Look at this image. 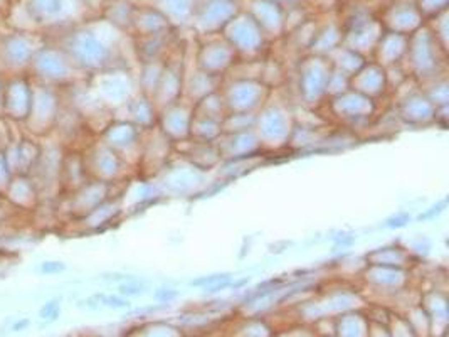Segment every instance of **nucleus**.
Instances as JSON below:
<instances>
[{
    "label": "nucleus",
    "instance_id": "1",
    "mask_svg": "<svg viewBox=\"0 0 449 337\" xmlns=\"http://www.w3.org/2000/svg\"><path fill=\"white\" fill-rule=\"evenodd\" d=\"M34 94V84L25 74H14L4 83L0 110L2 117L14 122H25L30 112Z\"/></svg>",
    "mask_w": 449,
    "mask_h": 337
},
{
    "label": "nucleus",
    "instance_id": "2",
    "mask_svg": "<svg viewBox=\"0 0 449 337\" xmlns=\"http://www.w3.org/2000/svg\"><path fill=\"white\" fill-rule=\"evenodd\" d=\"M50 88L52 86L44 83L40 86H34L32 105H30L29 117L25 120V125L30 132L42 133L54 123L55 115H58V98Z\"/></svg>",
    "mask_w": 449,
    "mask_h": 337
},
{
    "label": "nucleus",
    "instance_id": "3",
    "mask_svg": "<svg viewBox=\"0 0 449 337\" xmlns=\"http://www.w3.org/2000/svg\"><path fill=\"white\" fill-rule=\"evenodd\" d=\"M5 155L14 175H29L40 155V147L32 140H14L5 149Z\"/></svg>",
    "mask_w": 449,
    "mask_h": 337
},
{
    "label": "nucleus",
    "instance_id": "4",
    "mask_svg": "<svg viewBox=\"0 0 449 337\" xmlns=\"http://www.w3.org/2000/svg\"><path fill=\"white\" fill-rule=\"evenodd\" d=\"M30 66H32L35 71L34 76L40 79L44 84L59 83L69 78L66 59L55 56V54L50 51L39 53L37 56L30 61Z\"/></svg>",
    "mask_w": 449,
    "mask_h": 337
},
{
    "label": "nucleus",
    "instance_id": "5",
    "mask_svg": "<svg viewBox=\"0 0 449 337\" xmlns=\"http://www.w3.org/2000/svg\"><path fill=\"white\" fill-rule=\"evenodd\" d=\"M5 196L9 201L17 208H30L37 196V189H35L34 180L29 175H14V179L10 180V184L5 189Z\"/></svg>",
    "mask_w": 449,
    "mask_h": 337
},
{
    "label": "nucleus",
    "instance_id": "6",
    "mask_svg": "<svg viewBox=\"0 0 449 337\" xmlns=\"http://www.w3.org/2000/svg\"><path fill=\"white\" fill-rule=\"evenodd\" d=\"M145 290H146V285L140 283L138 278L123 281V283L118 285V295L121 297H136V295L145 294Z\"/></svg>",
    "mask_w": 449,
    "mask_h": 337
},
{
    "label": "nucleus",
    "instance_id": "7",
    "mask_svg": "<svg viewBox=\"0 0 449 337\" xmlns=\"http://www.w3.org/2000/svg\"><path fill=\"white\" fill-rule=\"evenodd\" d=\"M12 179H14V172L9 165L5 150L0 149V192H5V189H7V185L10 184Z\"/></svg>",
    "mask_w": 449,
    "mask_h": 337
},
{
    "label": "nucleus",
    "instance_id": "8",
    "mask_svg": "<svg viewBox=\"0 0 449 337\" xmlns=\"http://www.w3.org/2000/svg\"><path fill=\"white\" fill-rule=\"evenodd\" d=\"M61 314V300L59 299H52V300H47L45 304L40 307L39 310V317L42 320H55Z\"/></svg>",
    "mask_w": 449,
    "mask_h": 337
},
{
    "label": "nucleus",
    "instance_id": "9",
    "mask_svg": "<svg viewBox=\"0 0 449 337\" xmlns=\"http://www.w3.org/2000/svg\"><path fill=\"white\" fill-rule=\"evenodd\" d=\"M96 297H98L101 305H106V307H109V309H128V307H130V302L126 299H123L121 295L96 294Z\"/></svg>",
    "mask_w": 449,
    "mask_h": 337
},
{
    "label": "nucleus",
    "instance_id": "10",
    "mask_svg": "<svg viewBox=\"0 0 449 337\" xmlns=\"http://www.w3.org/2000/svg\"><path fill=\"white\" fill-rule=\"evenodd\" d=\"M64 270H66V265L58 260L42 261V263H39L37 268H35V271L40 275H58V273H63Z\"/></svg>",
    "mask_w": 449,
    "mask_h": 337
},
{
    "label": "nucleus",
    "instance_id": "11",
    "mask_svg": "<svg viewBox=\"0 0 449 337\" xmlns=\"http://www.w3.org/2000/svg\"><path fill=\"white\" fill-rule=\"evenodd\" d=\"M226 278H231V275H227V273H214V275H209V276H202V278L192 280L190 285L192 286H204V288H207V286L214 285V283H217V281L226 280Z\"/></svg>",
    "mask_w": 449,
    "mask_h": 337
},
{
    "label": "nucleus",
    "instance_id": "12",
    "mask_svg": "<svg viewBox=\"0 0 449 337\" xmlns=\"http://www.w3.org/2000/svg\"><path fill=\"white\" fill-rule=\"evenodd\" d=\"M409 219H411V216L406 214V213H401V214L394 216V218H390V219H387L385 223H387L388 228H402V226H406L409 223Z\"/></svg>",
    "mask_w": 449,
    "mask_h": 337
},
{
    "label": "nucleus",
    "instance_id": "13",
    "mask_svg": "<svg viewBox=\"0 0 449 337\" xmlns=\"http://www.w3.org/2000/svg\"><path fill=\"white\" fill-rule=\"evenodd\" d=\"M179 297V292L172 290V288H160L158 292L155 294V299H158L160 302H170Z\"/></svg>",
    "mask_w": 449,
    "mask_h": 337
},
{
    "label": "nucleus",
    "instance_id": "14",
    "mask_svg": "<svg viewBox=\"0 0 449 337\" xmlns=\"http://www.w3.org/2000/svg\"><path fill=\"white\" fill-rule=\"evenodd\" d=\"M29 324H30V320H29V319H19V320H15L14 324H12V327H10V330H14V332H22L24 329H27Z\"/></svg>",
    "mask_w": 449,
    "mask_h": 337
},
{
    "label": "nucleus",
    "instance_id": "15",
    "mask_svg": "<svg viewBox=\"0 0 449 337\" xmlns=\"http://www.w3.org/2000/svg\"><path fill=\"white\" fill-rule=\"evenodd\" d=\"M4 83H5V79L0 76V100H2V91H4Z\"/></svg>",
    "mask_w": 449,
    "mask_h": 337
}]
</instances>
